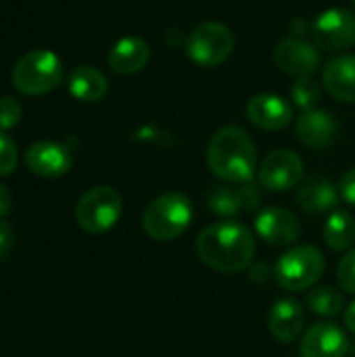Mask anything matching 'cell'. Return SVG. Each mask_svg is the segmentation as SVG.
I'll list each match as a JSON object with an SVG mask.
<instances>
[{
	"instance_id": "cell-1",
	"label": "cell",
	"mask_w": 355,
	"mask_h": 357,
	"mask_svg": "<svg viewBox=\"0 0 355 357\" xmlns=\"http://www.w3.org/2000/svg\"><path fill=\"white\" fill-rule=\"evenodd\" d=\"M255 249L253 232L234 220L209 224L197 236L199 259L220 274H236L249 268Z\"/></svg>"
},
{
	"instance_id": "cell-2",
	"label": "cell",
	"mask_w": 355,
	"mask_h": 357,
	"mask_svg": "<svg viewBox=\"0 0 355 357\" xmlns=\"http://www.w3.org/2000/svg\"><path fill=\"white\" fill-rule=\"evenodd\" d=\"M207 165L226 184L253 182L257 149L249 132L239 126L220 128L207 144Z\"/></svg>"
},
{
	"instance_id": "cell-3",
	"label": "cell",
	"mask_w": 355,
	"mask_h": 357,
	"mask_svg": "<svg viewBox=\"0 0 355 357\" xmlns=\"http://www.w3.org/2000/svg\"><path fill=\"white\" fill-rule=\"evenodd\" d=\"M192 215V201L186 195L165 192L146 205L142 213V228L149 238L157 243H169L188 230Z\"/></svg>"
},
{
	"instance_id": "cell-4",
	"label": "cell",
	"mask_w": 355,
	"mask_h": 357,
	"mask_svg": "<svg viewBox=\"0 0 355 357\" xmlns=\"http://www.w3.org/2000/svg\"><path fill=\"white\" fill-rule=\"evenodd\" d=\"M324 268L326 259L318 247L293 245L278 257L274 266V278L282 291L301 293L316 287V282L324 274Z\"/></svg>"
},
{
	"instance_id": "cell-5",
	"label": "cell",
	"mask_w": 355,
	"mask_h": 357,
	"mask_svg": "<svg viewBox=\"0 0 355 357\" xmlns=\"http://www.w3.org/2000/svg\"><path fill=\"white\" fill-rule=\"evenodd\" d=\"M63 79V61L52 50H31L13 67V86L27 96L54 90Z\"/></svg>"
},
{
	"instance_id": "cell-6",
	"label": "cell",
	"mask_w": 355,
	"mask_h": 357,
	"mask_svg": "<svg viewBox=\"0 0 355 357\" xmlns=\"http://www.w3.org/2000/svg\"><path fill=\"white\" fill-rule=\"evenodd\" d=\"M123 199L113 186H94L75 205V220L90 234L109 232L121 218Z\"/></svg>"
},
{
	"instance_id": "cell-7",
	"label": "cell",
	"mask_w": 355,
	"mask_h": 357,
	"mask_svg": "<svg viewBox=\"0 0 355 357\" xmlns=\"http://www.w3.org/2000/svg\"><path fill=\"white\" fill-rule=\"evenodd\" d=\"M234 50V33L220 21L197 25L186 38V54L201 67H218Z\"/></svg>"
},
{
	"instance_id": "cell-8",
	"label": "cell",
	"mask_w": 355,
	"mask_h": 357,
	"mask_svg": "<svg viewBox=\"0 0 355 357\" xmlns=\"http://www.w3.org/2000/svg\"><path fill=\"white\" fill-rule=\"evenodd\" d=\"M312 38L322 52L347 50L355 44V15L345 8L324 10L312 25Z\"/></svg>"
},
{
	"instance_id": "cell-9",
	"label": "cell",
	"mask_w": 355,
	"mask_h": 357,
	"mask_svg": "<svg viewBox=\"0 0 355 357\" xmlns=\"http://www.w3.org/2000/svg\"><path fill=\"white\" fill-rule=\"evenodd\" d=\"M259 186L270 192H285L303 182V161L295 151H272L259 165Z\"/></svg>"
},
{
	"instance_id": "cell-10",
	"label": "cell",
	"mask_w": 355,
	"mask_h": 357,
	"mask_svg": "<svg viewBox=\"0 0 355 357\" xmlns=\"http://www.w3.org/2000/svg\"><path fill=\"white\" fill-rule=\"evenodd\" d=\"M255 232L272 247H293L301 238V222L289 209L266 207L255 215Z\"/></svg>"
},
{
	"instance_id": "cell-11",
	"label": "cell",
	"mask_w": 355,
	"mask_h": 357,
	"mask_svg": "<svg viewBox=\"0 0 355 357\" xmlns=\"http://www.w3.org/2000/svg\"><path fill=\"white\" fill-rule=\"evenodd\" d=\"M352 343L341 326L335 322L312 324L301 339L299 354L301 357H347Z\"/></svg>"
},
{
	"instance_id": "cell-12",
	"label": "cell",
	"mask_w": 355,
	"mask_h": 357,
	"mask_svg": "<svg viewBox=\"0 0 355 357\" xmlns=\"http://www.w3.org/2000/svg\"><path fill=\"white\" fill-rule=\"evenodd\" d=\"M262 195L253 182L232 186H216L207 195V207L211 213L222 218H236L241 213H251L259 207Z\"/></svg>"
},
{
	"instance_id": "cell-13",
	"label": "cell",
	"mask_w": 355,
	"mask_h": 357,
	"mask_svg": "<svg viewBox=\"0 0 355 357\" xmlns=\"http://www.w3.org/2000/svg\"><path fill=\"white\" fill-rule=\"evenodd\" d=\"M274 61L280 71L293 77H308L320 67V52L314 42L301 38H285L274 50Z\"/></svg>"
},
{
	"instance_id": "cell-14",
	"label": "cell",
	"mask_w": 355,
	"mask_h": 357,
	"mask_svg": "<svg viewBox=\"0 0 355 357\" xmlns=\"http://www.w3.org/2000/svg\"><path fill=\"white\" fill-rule=\"evenodd\" d=\"M268 331L282 345H291L299 341L305 331L303 305L293 297L278 299L268 314Z\"/></svg>"
},
{
	"instance_id": "cell-15",
	"label": "cell",
	"mask_w": 355,
	"mask_h": 357,
	"mask_svg": "<svg viewBox=\"0 0 355 357\" xmlns=\"http://www.w3.org/2000/svg\"><path fill=\"white\" fill-rule=\"evenodd\" d=\"M27 167L40 178H59L71 169V153L52 140H38L25 153Z\"/></svg>"
},
{
	"instance_id": "cell-16",
	"label": "cell",
	"mask_w": 355,
	"mask_h": 357,
	"mask_svg": "<svg viewBox=\"0 0 355 357\" xmlns=\"http://www.w3.org/2000/svg\"><path fill=\"white\" fill-rule=\"evenodd\" d=\"M247 117L259 130L278 132L291 123L293 109L278 94H255L247 102Z\"/></svg>"
},
{
	"instance_id": "cell-17",
	"label": "cell",
	"mask_w": 355,
	"mask_h": 357,
	"mask_svg": "<svg viewBox=\"0 0 355 357\" xmlns=\"http://www.w3.org/2000/svg\"><path fill=\"white\" fill-rule=\"evenodd\" d=\"M339 188L324 176H310L295 192V205L305 213H328L337 209Z\"/></svg>"
},
{
	"instance_id": "cell-18",
	"label": "cell",
	"mask_w": 355,
	"mask_h": 357,
	"mask_svg": "<svg viewBox=\"0 0 355 357\" xmlns=\"http://www.w3.org/2000/svg\"><path fill=\"white\" fill-rule=\"evenodd\" d=\"M339 123L324 109L303 111L297 119V138L308 149H326L335 142Z\"/></svg>"
},
{
	"instance_id": "cell-19",
	"label": "cell",
	"mask_w": 355,
	"mask_h": 357,
	"mask_svg": "<svg viewBox=\"0 0 355 357\" xmlns=\"http://www.w3.org/2000/svg\"><path fill=\"white\" fill-rule=\"evenodd\" d=\"M322 82L328 94L341 102H355V54H341L324 65Z\"/></svg>"
},
{
	"instance_id": "cell-20",
	"label": "cell",
	"mask_w": 355,
	"mask_h": 357,
	"mask_svg": "<svg viewBox=\"0 0 355 357\" xmlns=\"http://www.w3.org/2000/svg\"><path fill=\"white\" fill-rule=\"evenodd\" d=\"M151 59V48L149 44L138 38V36H128L121 38L119 42L113 44V48L109 50V67L115 73L121 75H132L138 73L140 69L146 67Z\"/></svg>"
},
{
	"instance_id": "cell-21",
	"label": "cell",
	"mask_w": 355,
	"mask_h": 357,
	"mask_svg": "<svg viewBox=\"0 0 355 357\" xmlns=\"http://www.w3.org/2000/svg\"><path fill=\"white\" fill-rule=\"evenodd\" d=\"M67 84H69L71 96L82 102H96V100L105 98V94L109 92V82H107L105 73L90 65L75 67L69 73Z\"/></svg>"
},
{
	"instance_id": "cell-22",
	"label": "cell",
	"mask_w": 355,
	"mask_h": 357,
	"mask_svg": "<svg viewBox=\"0 0 355 357\" xmlns=\"http://www.w3.org/2000/svg\"><path fill=\"white\" fill-rule=\"evenodd\" d=\"M322 238L331 251H349L355 243V220L347 209H335L331 211Z\"/></svg>"
},
{
	"instance_id": "cell-23",
	"label": "cell",
	"mask_w": 355,
	"mask_h": 357,
	"mask_svg": "<svg viewBox=\"0 0 355 357\" xmlns=\"http://www.w3.org/2000/svg\"><path fill=\"white\" fill-rule=\"evenodd\" d=\"M305 303H308L310 312L320 316V318H335L345 307L343 293L337 291L335 287H314L308 293Z\"/></svg>"
},
{
	"instance_id": "cell-24",
	"label": "cell",
	"mask_w": 355,
	"mask_h": 357,
	"mask_svg": "<svg viewBox=\"0 0 355 357\" xmlns=\"http://www.w3.org/2000/svg\"><path fill=\"white\" fill-rule=\"evenodd\" d=\"M291 98L293 102L301 109V111H312V109H318V102L322 98V90H320V84L308 75V77H297L293 88H291Z\"/></svg>"
},
{
	"instance_id": "cell-25",
	"label": "cell",
	"mask_w": 355,
	"mask_h": 357,
	"mask_svg": "<svg viewBox=\"0 0 355 357\" xmlns=\"http://www.w3.org/2000/svg\"><path fill=\"white\" fill-rule=\"evenodd\" d=\"M337 280L343 291L355 295V247L341 257L337 268Z\"/></svg>"
},
{
	"instance_id": "cell-26",
	"label": "cell",
	"mask_w": 355,
	"mask_h": 357,
	"mask_svg": "<svg viewBox=\"0 0 355 357\" xmlns=\"http://www.w3.org/2000/svg\"><path fill=\"white\" fill-rule=\"evenodd\" d=\"M21 115H23V109L17 98L0 96V130L2 132L15 128L21 121Z\"/></svg>"
},
{
	"instance_id": "cell-27",
	"label": "cell",
	"mask_w": 355,
	"mask_h": 357,
	"mask_svg": "<svg viewBox=\"0 0 355 357\" xmlns=\"http://www.w3.org/2000/svg\"><path fill=\"white\" fill-rule=\"evenodd\" d=\"M17 167V146L15 142L0 130V176L13 174Z\"/></svg>"
},
{
	"instance_id": "cell-28",
	"label": "cell",
	"mask_w": 355,
	"mask_h": 357,
	"mask_svg": "<svg viewBox=\"0 0 355 357\" xmlns=\"http://www.w3.org/2000/svg\"><path fill=\"white\" fill-rule=\"evenodd\" d=\"M339 195L347 205L355 207V167L349 169L347 174H343V178L339 182Z\"/></svg>"
},
{
	"instance_id": "cell-29",
	"label": "cell",
	"mask_w": 355,
	"mask_h": 357,
	"mask_svg": "<svg viewBox=\"0 0 355 357\" xmlns=\"http://www.w3.org/2000/svg\"><path fill=\"white\" fill-rule=\"evenodd\" d=\"M13 243H15V232L10 224L0 220V259H4L13 251Z\"/></svg>"
},
{
	"instance_id": "cell-30",
	"label": "cell",
	"mask_w": 355,
	"mask_h": 357,
	"mask_svg": "<svg viewBox=\"0 0 355 357\" xmlns=\"http://www.w3.org/2000/svg\"><path fill=\"white\" fill-rule=\"evenodd\" d=\"M10 211V195L6 190V186L0 182V218H4Z\"/></svg>"
},
{
	"instance_id": "cell-31",
	"label": "cell",
	"mask_w": 355,
	"mask_h": 357,
	"mask_svg": "<svg viewBox=\"0 0 355 357\" xmlns=\"http://www.w3.org/2000/svg\"><path fill=\"white\" fill-rule=\"evenodd\" d=\"M343 318H345V326H347V328H349V331L355 335V301H352V303L347 305V310H345V316H343Z\"/></svg>"
},
{
	"instance_id": "cell-32",
	"label": "cell",
	"mask_w": 355,
	"mask_h": 357,
	"mask_svg": "<svg viewBox=\"0 0 355 357\" xmlns=\"http://www.w3.org/2000/svg\"><path fill=\"white\" fill-rule=\"evenodd\" d=\"M264 270H268V266L266 264H253V268H251V280H255V282H264L266 278L262 276L264 274Z\"/></svg>"
},
{
	"instance_id": "cell-33",
	"label": "cell",
	"mask_w": 355,
	"mask_h": 357,
	"mask_svg": "<svg viewBox=\"0 0 355 357\" xmlns=\"http://www.w3.org/2000/svg\"><path fill=\"white\" fill-rule=\"evenodd\" d=\"M352 351H354V356H355V343H354V347H352Z\"/></svg>"
},
{
	"instance_id": "cell-34",
	"label": "cell",
	"mask_w": 355,
	"mask_h": 357,
	"mask_svg": "<svg viewBox=\"0 0 355 357\" xmlns=\"http://www.w3.org/2000/svg\"><path fill=\"white\" fill-rule=\"evenodd\" d=\"M352 2H354V8H355V0H352Z\"/></svg>"
}]
</instances>
